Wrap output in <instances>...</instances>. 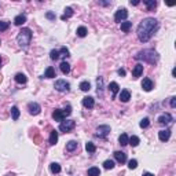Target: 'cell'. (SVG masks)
<instances>
[{
    "label": "cell",
    "instance_id": "cell-1",
    "mask_svg": "<svg viewBox=\"0 0 176 176\" xmlns=\"http://www.w3.org/2000/svg\"><path fill=\"white\" fill-rule=\"evenodd\" d=\"M157 30H158V21H157L156 18L147 17V18H144V19L138 25L136 35H138V39H139L142 43H147Z\"/></svg>",
    "mask_w": 176,
    "mask_h": 176
},
{
    "label": "cell",
    "instance_id": "cell-2",
    "mask_svg": "<svg viewBox=\"0 0 176 176\" xmlns=\"http://www.w3.org/2000/svg\"><path fill=\"white\" fill-rule=\"evenodd\" d=\"M136 61H143V62H147L150 65H156L160 59V55L158 52L154 51V50H143V51H139L135 55Z\"/></svg>",
    "mask_w": 176,
    "mask_h": 176
},
{
    "label": "cell",
    "instance_id": "cell-3",
    "mask_svg": "<svg viewBox=\"0 0 176 176\" xmlns=\"http://www.w3.org/2000/svg\"><path fill=\"white\" fill-rule=\"evenodd\" d=\"M32 37H33V33L29 28H22L18 32V36H17V43L19 45L22 50H26L29 47V44L32 41Z\"/></svg>",
    "mask_w": 176,
    "mask_h": 176
},
{
    "label": "cell",
    "instance_id": "cell-4",
    "mask_svg": "<svg viewBox=\"0 0 176 176\" xmlns=\"http://www.w3.org/2000/svg\"><path fill=\"white\" fill-rule=\"evenodd\" d=\"M54 88L59 92H69L70 91V84L66 80H56Z\"/></svg>",
    "mask_w": 176,
    "mask_h": 176
},
{
    "label": "cell",
    "instance_id": "cell-5",
    "mask_svg": "<svg viewBox=\"0 0 176 176\" xmlns=\"http://www.w3.org/2000/svg\"><path fill=\"white\" fill-rule=\"evenodd\" d=\"M76 127V123L73 120H66V121H61V124H59V131L61 132H70L73 128Z\"/></svg>",
    "mask_w": 176,
    "mask_h": 176
},
{
    "label": "cell",
    "instance_id": "cell-6",
    "mask_svg": "<svg viewBox=\"0 0 176 176\" xmlns=\"http://www.w3.org/2000/svg\"><path fill=\"white\" fill-rule=\"evenodd\" d=\"M127 17H128V11H127V8H118L114 14V21L121 24L123 21L127 19Z\"/></svg>",
    "mask_w": 176,
    "mask_h": 176
},
{
    "label": "cell",
    "instance_id": "cell-7",
    "mask_svg": "<svg viewBox=\"0 0 176 176\" xmlns=\"http://www.w3.org/2000/svg\"><path fill=\"white\" fill-rule=\"evenodd\" d=\"M110 133V127L109 125H99L95 131V136L98 138H106Z\"/></svg>",
    "mask_w": 176,
    "mask_h": 176
},
{
    "label": "cell",
    "instance_id": "cell-8",
    "mask_svg": "<svg viewBox=\"0 0 176 176\" xmlns=\"http://www.w3.org/2000/svg\"><path fill=\"white\" fill-rule=\"evenodd\" d=\"M28 110H29V113H30L32 116H37V114H40L41 107H40V105L37 103V102H30V103L28 105Z\"/></svg>",
    "mask_w": 176,
    "mask_h": 176
},
{
    "label": "cell",
    "instance_id": "cell-9",
    "mask_svg": "<svg viewBox=\"0 0 176 176\" xmlns=\"http://www.w3.org/2000/svg\"><path fill=\"white\" fill-rule=\"evenodd\" d=\"M172 121H173V117L171 116L169 113H165V114L158 117V123H160L161 125H168V124H171Z\"/></svg>",
    "mask_w": 176,
    "mask_h": 176
},
{
    "label": "cell",
    "instance_id": "cell-10",
    "mask_svg": "<svg viewBox=\"0 0 176 176\" xmlns=\"http://www.w3.org/2000/svg\"><path fill=\"white\" fill-rule=\"evenodd\" d=\"M83 106H84L85 109H92L95 106L94 98H92V96H85V98H83Z\"/></svg>",
    "mask_w": 176,
    "mask_h": 176
},
{
    "label": "cell",
    "instance_id": "cell-11",
    "mask_svg": "<svg viewBox=\"0 0 176 176\" xmlns=\"http://www.w3.org/2000/svg\"><path fill=\"white\" fill-rule=\"evenodd\" d=\"M158 138H160L161 142H168L169 138H171V129H162V131L158 132Z\"/></svg>",
    "mask_w": 176,
    "mask_h": 176
},
{
    "label": "cell",
    "instance_id": "cell-12",
    "mask_svg": "<svg viewBox=\"0 0 176 176\" xmlns=\"http://www.w3.org/2000/svg\"><path fill=\"white\" fill-rule=\"evenodd\" d=\"M142 74H143V65L142 63L135 65V68H133V70H132V76H133V79H138V77H140Z\"/></svg>",
    "mask_w": 176,
    "mask_h": 176
},
{
    "label": "cell",
    "instance_id": "cell-13",
    "mask_svg": "<svg viewBox=\"0 0 176 176\" xmlns=\"http://www.w3.org/2000/svg\"><path fill=\"white\" fill-rule=\"evenodd\" d=\"M52 118L55 121H63L65 120V114L62 109H55L54 113H52Z\"/></svg>",
    "mask_w": 176,
    "mask_h": 176
},
{
    "label": "cell",
    "instance_id": "cell-14",
    "mask_svg": "<svg viewBox=\"0 0 176 176\" xmlns=\"http://www.w3.org/2000/svg\"><path fill=\"white\" fill-rule=\"evenodd\" d=\"M114 158H116V161L120 162V164L127 162V154H125L124 151H114Z\"/></svg>",
    "mask_w": 176,
    "mask_h": 176
},
{
    "label": "cell",
    "instance_id": "cell-15",
    "mask_svg": "<svg viewBox=\"0 0 176 176\" xmlns=\"http://www.w3.org/2000/svg\"><path fill=\"white\" fill-rule=\"evenodd\" d=\"M153 81L150 80V79H143V81H142V88H143L146 92H150L153 89Z\"/></svg>",
    "mask_w": 176,
    "mask_h": 176
},
{
    "label": "cell",
    "instance_id": "cell-16",
    "mask_svg": "<svg viewBox=\"0 0 176 176\" xmlns=\"http://www.w3.org/2000/svg\"><path fill=\"white\" fill-rule=\"evenodd\" d=\"M109 89L112 91V96H113V98H116V95L118 94V91H120V85L117 84L116 81H112V83L109 84Z\"/></svg>",
    "mask_w": 176,
    "mask_h": 176
},
{
    "label": "cell",
    "instance_id": "cell-17",
    "mask_svg": "<svg viewBox=\"0 0 176 176\" xmlns=\"http://www.w3.org/2000/svg\"><path fill=\"white\" fill-rule=\"evenodd\" d=\"M45 79H54V77H56V73H55V69L52 68V66H48L47 69H45V72H44V76Z\"/></svg>",
    "mask_w": 176,
    "mask_h": 176
},
{
    "label": "cell",
    "instance_id": "cell-18",
    "mask_svg": "<svg viewBox=\"0 0 176 176\" xmlns=\"http://www.w3.org/2000/svg\"><path fill=\"white\" fill-rule=\"evenodd\" d=\"M131 99V92L128 91V89H123V91L120 92V100L121 102H128V100Z\"/></svg>",
    "mask_w": 176,
    "mask_h": 176
},
{
    "label": "cell",
    "instance_id": "cell-19",
    "mask_svg": "<svg viewBox=\"0 0 176 176\" xmlns=\"http://www.w3.org/2000/svg\"><path fill=\"white\" fill-rule=\"evenodd\" d=\"M25 22H26V15H25V14H19V15H17L15 18H14V24H15L17 26H21V25H24Z\"/></svg>",
    "mask_w": 176,
    "mask_h": 176
},
{
    "label": "cell",
    "instance_id": "cell-20",
    "mask_svg": "<svg viewBox=\"0 0 176 176\" xmlns=\"http://www.w3.org/2000/svg\"><path fill=\"white\" fill-rule=\"evenodd\" d=\"M96 87H98V89H96V92H98V95H103V79L102 77H98L96 79Z\"/></svg>",
    "mask_w": 176,
    "mask_h": 176
},
{
    "label": "cell",
    "instance_id": "cell-21",
    "mask_svg": "<svg viewBox=\"0 0 176 176\" xmlns=\"http://www.w3.org/2000/svg\"><path fill=\"white\" fill-rule=\"evenodd\" d=\"M143 4L147 7V11H153V10L157 7L156 0H143Z\"/></svg>",
    "mask_w": 176,
    "mask_h": 176
},
{
    "label": "cell",
    "instance_id": "cell-22",
    "mask_svg": "<svg viewBox=\"0 0 176 176\" xmlns=\"http://www.w3.org/2000/svg\"><path fill=\"white\" fill-rule=\"evenodd\" d=\"M73 14H74V11H73V8H72V7H66V8H65L63 15L61 17V19H62V21L68 19V18H70V17H73Z\"/></svg>",
    "mask_w": 176,
    "mask_h": 176
},
{
    "label": "cell",
    "instance_id": "cell-23",
    "mask_svg": "<svg viewBox=\"0 0 176 176\" xmlns=\"http://www.w3.org/2000/svg\"><path fill=\"white\" fill-rule=\"evenodd\" d=\"M77 146H79V143H77L76 140H69L68 143H66V151H74L77 149Z\"/></svg>",
    "mask_w": 176,
    "mask_h": 176
},
{
    "label": "cell",
    "instance_id": "cell-24",
    "mask_svg": "<svg viewBox=\"0 0 176 176\" xmlns=\"http://www.w3.org/2000/svg\"><path fill=\"white\" fill-rule=\"evenodd\" d=\"M15 81L18 83V84H26V81H28V79H26V76L25 74H22V73H18V74H15Z\"/></svg>",
    "mask_w": 176,
    "mask_h": 176
},
{
    "label": "cell",
    "instance_id": "cell-25",
    "mask_svg": "<svg viewBox=\"0 0 176 176\" xmlns=\"http://www.w3.org/2000/svg\"><path fill=\"white\" fill-rule=\"evenodd\" d=\"M59 68H61V72L63 73V74H68V73H70V65H69L66 61H63V62L59 65Z\"/></svg>",
    "mask_w": 176,
    "mask_h": 176
},
{
    "label": "cell",
    "instance_id": "cell-26",
    "mask_svg": "<svg viewBox=\"0 0 176 176\" xmlns=\"http://www.w3.org/2000/svg\"><path fill=\"white\" fill-rule=\"evenodd\" d=\"M132 28V22H128V21H124V22H121V30L125 33H128Z\"/></svg>",
    "mask_w": 176,
    "mask_h": 176
},
{
    "label": "cell",
    "instance_id": "cell-27",
    "mask_svg": "<svg viewBox=\"0 0 176 176\" xmlns=\"http://www.w3.org/2000/svg\"><path fill=\"white\" fill-rule=\"evenodd\" d=\"M139 138H138V136H135V135H132L131 138H128V143L131 144L132 147H136V146H138V144H139Z\"/></svg>",
    "mask_w": 176,
    "mask_h": 176
},
{
    "label": "cell",
    "instance_id": "cell-28",
    "mask_svg": "<svg viewBox=\"0 0 176 176\" xmlns=\"http://www.w3.org/2000/svg\"><path fill=\"white\" fill-rule=\"evenodd\" d=\"M11 116H12V120L17 121L19 118V109L17 107V106H12L11 107Z\"/></svg>",
    "mask_w": 176,
    "mask_h": 176
},
{
    "label": "cell",
    "instance_id": "cell-29",
    "mask_svg": "<svg viewBox=\"0 0 176 176\" xmlns=\"http://www.w3.org/2000/svg\"><path fill=\"white\" fill-rule=\"evenodd\" d=\"M59 51V58H68V56H70V52H69V50L66 47H62L61 50H58Z\"/></svg>",
    "mask_w": 176,
    "mask_h": 176
},
{
    "label": "cell",
    "instance_id": "cell-30",
    "mask_svg": "<svg viewBox=\"0 0 176 176\" xmlns=\"http://www.w3.org/2000/svg\"><path fill=\"white\" fill-rule=\"evenodd\" d=\"M50 171H51L52 173H59L61 172V165L58 164V162H52V164L50 165Z\"/></svg>",
    "mask_w": 176,
    "mask_h": 176
},
{
    "label": "cell",
    "instance_id": "cell-31",
    "mask_svg": "<svg viewBox=\"0 0 176 176\" xmlns=\"http://www.w3.org/2000/svg\"><path fill=\"white\" fill-rule=\"evenodd\" d=\"M118 142H120L121 146H127L128 144V135L127 133H121L120 138H118Z\"/></svg>",
    "mask_w": 176,
    "mask_h": 176
},
{
    "label": "cell",
    "instance_id": "cell-32",
    "mask_svg": "<svg viewBox=\"0 0 176 176\" xmlns=\"http://www.w3.org/2000/svg\"><path fill=\"white\" fill-rule=\"evenodd\" d=\"M88 176H100L99 168H96V167H92V168H89V169H88Z\"/></svg>",
    "mask_w": 176,
    "mask_h": 176
},
{
    "label": "cell",
    "instance_id": "cell-33",
    "mask_svg": "<svg viewBox=\"0 0 176 176\" xmlns=\"http://www.w3.org/2000/svg\"><path fill=\"white\" fill-rule=\"evenodd\" d=\"M85 150H87L89 154H92V153L96 151V147H95V144L92 143V142H87V144H85Z\"/></svg>",
    "mask_w": 176,
    "mask_h": 176
},
{
    "label": "cell",
    "instance_id": "cell-34",
    "mask_svg": "<svg viewBox=\"0 0 176 176\" xmlns=\"http://www.w3.org/2000/svg\"><path fill=\"white\" fill-rule=\"evenodd\" d=\"M77 36L79 37H85L87 36V28H85V26H80V28H77Z\"/></svg>",
    "mask_w": 176,
    "mask_h": 176
},
{
    "label": "cell",
    "instance_id": "cell-35",
    "mask_svg": "<svg viewBox=\"0 0 176 176\" xmlns=\"http://www.w3.org/2000/svg\"><path fill=\"white\" fill-rule=\"evenodd\" d=\"M56 142H58V132L51 131V135H50V144H55Z\"/></svg>",
    "mask_w": 176,
    "mask_h": 176
},
{
    "label": "cell",
    "instance_id": "cell-36",
    "mask_svg": "<svg viewBox=\"0 0 176 176\" xmlns=\"http://www.w3.org/2000/svg\"><path fill=\"white\" fill-rule=\"evenodd\" d=\"M80 89L84 92H88L89 89H91V84L88 83V81H81L80 83Z\"/></svg>",
    "mask_w": 176,
    "mask_h": 176
},
{
    "label": "cell",
    "instance_id": "cell-37",
    "mask_svg": "<svg viewBox=\"0 0 176 176\" xmlns=\"http://www.w3.org/2000/svg\"><path fill=\"white\" fill-rule=\"evenodd\" d=\"M10 28V22L8 21H0V32H4Z\"/></svg>",
    "mask_w": 176,
    "mask_h": 176
},
{
    "label": "cell",
    "instance_id": "cell-38",
    "mask_svg": "<svg viewBox=\"0 0 176 176\" xmlns=\"http://www.w3.org/2000/svg\"><path fill=\"white\" fill-rule=\"evenodd\" d=\"M103 167H105V169H113V168H114V161L106 160L103 162Z\"/></svg>",
    "mask_w": 176,
    "mask_h": 176
},
{
    "label": "cell",
    "instance_id": "cell-39",
    "mask_svg": "<svg viewBox=\"0 0 176 176\" xmlns=\"http://www.w3.org/2000/svg\"><path fill=\"white\" fill-rule=\"evenodd\" d=\"M140 128H147L149 125H150V120H149L147 117H144V118H142V121L139 123Z\"/></svg>",
    "mask_w": 176,
    "mask_h": 176
},
{
    "label": "cell",
    "instance_id": "cell-40",
    "mask_svg": "<svg viewBox=\"0 0 176 176\" xmlns=\"http://www.w3.org/2000/svg\"><path fill=\"white\" fill-rule=\"evenodd\" d=\"M50 58H51L52 61H56L58 58H59V51H58V50H51V52H50Z\"/></svg>",
    "mask_w": 176,
    "mask_h": 176
},
{
    "label": "cell",
    "instance_id": "cell-41",
    "mask_svg": "<svg viewBox=\"0 0 176 176\" xmlns=\"http://www.w3.org/2000/svg\"><path fill=\"white\" fill-rule=\"evenodd\" d=\"M63 114H65V117H68L72 114V106H70V105H68V106L63 109Z\"/></svg>",
    "mask_w": 176,
    "mask_h": 176
},
{
    "label": "cell",
    "instance_id": "cell-42",
    "mask_svg": "<svg viewBox=\"0 0 176 176\" xmlns=\"http://www.w3.org/2000/svg\"><path fill=\"white\" fill-rule=\"evenodd\" d=\"M136 167H138V161H136V160H131L128 162V168L129 169H135Z\"/></svg>",
    "mask_w": 176,
    "mask_h": 176
},
{
    "label": "cell",
    "instance_id": "cell-43",
    "mask_svg": "<svg viewBox=\"0 0 176 176\" xmlns=\"http://www.w3.org/2000/svg\"><path fill=\"white\" fill-rule=\"evenodd\" d=\"M45 17H47L48 19H51V21L55 19V14H54V12H47V14H45Z\"/></svg>",
    "mask_w": 176,
    "mask_h": 176
},
{
    "label": "cell",
    "instance_id": "cell-44",
    "mask_svg": "<svg viewBox=\"0 0 176 176\" xmlns=\"http://www.w3.org/2000/svg\"><path fill=\"white\" fill-rule=\"evenodd\" d=\"M171 107L172 109L176 107V96H172V98H171Z\"/></svg>",
    "mask_w": 176,
    "mask_h": 176
},
{
    "label": "cell",
    "instance_id": "cell-45",
    "mask_svg": "<svg viewBox=\"0 0 176 176\" xmlns=\"http://www.w3.org/2000/svg\"><path fill=\"white\" fill-rule=\"evenodd\" d=\"M98 4H100V6H109L110 1H98Z\"/></svg>",
    "mask_w": 176,
    "mask_h": 176
},
{
    "label": "cell",
    "instance_id": "cell-46",
    "mask_svg": "<svg viewBox=\"0 0 176 176\" xmlns=\"http://www.w3.org/2000/svg\"><path fill=\"white\" fill-rule=\"evenodd\" d=\"M117 73H118L120 76H125V70H124V69H120V70H118Z\"/></svg>",
    "mask_w": 176,
    "mask_h": 176
},
{
    "label": "cell",
    "instance_id": "cell-47",
    "mask_svg": "<svg viewBox=\"0 0 176 176\" xmlns=\"http://www.w3.org/2000/svg\"><path fill=\"white\" fill-rule=\"evenodd\" d=\"M139 4V0H133V1H131V6H138Z\"/></svg>",
    "mask_w": 176,
    "mask_h": 176
},
{
    "label": "cell",
    "instance_id": "cell-48",
    "mask_svg": "<svg viewBox=\"0 0 176 176\" xmlns=\"http://www.w3.org/2000/svg\"><path fill=\"white\" fill-rule=\"evenodd\" d=\"M143 176H154L153 173H150V172H146V173H143Z\"/></svg>",
    "mask_w": 176,
    "mask_h": 176
},
{
    "label": "cell",
    "instance_id": "cell-49",
    "mask_svg": "<svg viewBox=\"0 0 176 176\" xmlns=\"http://www.w3.org/2000/svg\"><path fill=\"white\" fill-rule=\"evenodd\" d=\"M172 76H173V77L176 76V69H173V70H172Z\"/></svg>",
    "mask_w": 176,
    "mask_h": 176
},
{
    "label": "cell",
    "instance_id": "cell-50",
    "mask_svg": "<svg viewBox=\"0 0 176 176\" xmlns=\"http://www.w3.org/2000/svg\"><path fill=\"white\" fill-rule=\"evenodd\" d=\"M0 63H1V56H0Z\"/></svg>",
    "mask_w": 176,
    "mask_h": 176
}]
</instances>
